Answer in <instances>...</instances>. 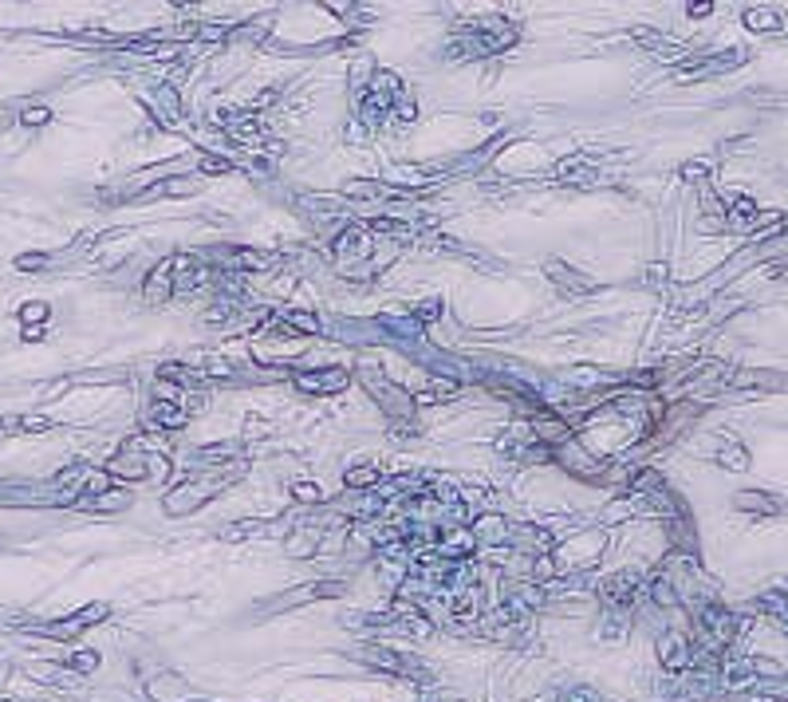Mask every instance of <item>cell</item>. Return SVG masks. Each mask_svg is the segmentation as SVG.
Segmentation results:
<instances>
[{"mask_svg":"<svg viewBox=\"0 0 788 702\" xmlns=\"http://www.w3.org/2000/svg\"><path fill=\"white\" fill-rule=\"evenodd\" d=\"M303 387H312V391H319V395H328V391H339L347 379L339 375V371H328V375H308V379H300Z\"/></svg>","mask_w":788,"mask_h":702,"instance_id":"6da1fadb","label":"cell"},{"mask_svg":"<svg viewBox=\"0 0 788 702\" xmlns=\"http://www.w3.org/2000/svg\"><path fill=\"white\" fill-rule=\"evenodd\" d=\"M347 482H355V485H359V482H375V470H355Z\"/></svg>","mask_w":788,"mask_h":702,"instance_id":"7a4b0ae2","label":"cell"},{"mask_svg":"<svg viewBox=\"0 0 788 702\" xmlns=\"http://www.w3.org/2000/svg\"><path fill=\"white\" fill-rule=\"evenodd\" d=\"M296 497H308V501H315V497H319V489H312V485H296Z\"/></svg>","mask_w":788,"mask_h":702,"instance_id":"3957f363","label":"cell"},{"mask_svg":"<svg viewBox=\"0 0 788 702\" xmlns=\"http://www.w3.org/2000/svg\"><path fill=\"white\" fill-rule=\"evenodd\" d=\"M24 119H28V122H44V119H48V111H28Z\"/></svg>","mask_w":788,"mask_h":702,"instance_id":"277c9868","label":"cell"}]
</instances>
